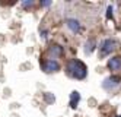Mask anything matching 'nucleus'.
Here are the masks:
<instances>
[{"mask_svg":"<svg viewBox=\"0 0 121 117\" xmlns=\"http://www.w3.org/2000/svg\"><path fill=\"white\" fill-rule=\"evenodd\" d=\"M66 73L77 80H83L86 76H88V67L86 65L79 60V59H70L66 65Z\"/></svg>","mask_w":121,"mask_h":117,"instance_id":"1","label":"nucleus"},{"mask_svg":"<svg viewBox=\"0 0 121 117\" xmlns=\"http://www.w3.org/2000/svg\"><path fill=\"white\" fill-rule=\"evenodd\" d=\"M117 46H118V44H117V41L114 38H105V40H102L101 44H99V47H98L99 53H101V57L111 54V53L117 48Z\"/></svg>","mask_w":121,"mask_h":117,"instance_id":"2","label":"nucleus"},{"mask_svg":"<svg viewBox=\"0 0 121 117\" xmlns=\"http://www.w3.org/2000/svg\"><path fill=\"white\" fill-rule=\"evenodd\" d=\"M41 69L44 73L47 75H51V73H56V72L60 70V63L57 60H51V59H47L41 63Z\"/></svg>","mask_w":121,"mask_h":117,"instance_id":"3","label":"nucleus"},{"mask_svg":"<svg viewBox=\"0 0 121 117\" xmlns=\"http://www.w3.org/2000/svg\"><path fill=\"white\" fill-rule=\"evenodd\" d=\"M120 82H121V78L120 76L111 75V76H107L105 79L102 80L101 86H102V89H105V91H112L114 88H117L120 85Z\"/></svg>","mask_w":121,"mask_h":117,"instance_id":"4","label":"nucleus"},{"mask_svg":"<svg viewBox=\"0 0 121 117\" xmlns=\"http://www.w3.org/2000/svg\"><path fill=\"white\" fill-rule=\"evenodd\" d=\"M64 54V48L60 46V44H53L51 47H48L47 50V56L51 57V60H56L58 57H61Z\"/></svg>","mask_w":121,"mask_h":117,"instance_id":"5","label":"nucleus"},{"mask_svg":"<svg viewBox=\"0 0 121 117\" xmlns=\"http://www.w3.org/2000/svg\"><path fill=\"white\" fill-rule=\"evenodd\" d=\"M66 26H67V28L70 29L72 32H74V34L80 32V29H82V23H80V21L74 19V18H69V19H66Z\"/></svg>","mask_w":121,"mask_h":117,"instance_id":"6","label":"nucleus"},{"mask_svg":"<svg viewBox=\"0 0 121 117\" xmlns=\"http://www.w3.org/2000/svg\"><path fill=\"white\" fill-rule=\"evenodd\" d=\"M107 66H108V69H109L111 72L121 70V57H118V56H114V57L108 59Z\"/></svg>","mask_w":121,"mask_h":117,"instance_id":"7","label":"nucleus"},{"mask_svg":"<svg viewBox=\"0 0 121 117\" xmlns=\"http://www.w3.org/2000/svg\"><path fill=\"white\" fill-rule=\"evenodd\" d=\"M80 94L77 91H72L70 92V97H69V105H70V108L76 110L77 105H79V101H80Z\"/></svg>","mask_w":121,"mask_h":117,"instance_id":"8","label":"nucleus"},{"mask_svg":"<svg viewBox=\"0 0 121 117\" xmlns=\"http://www.w3.org/2000/svg\"><path fill=\"white\" fill-rule=\"evenodd\" d=\"M96 50V41H95L93 38H89L88 41L85 42V47H83V51L86 53V54H92V53Z\"/></svg>","mask_w":121,"mask_h":117,"instance_id":"9","label":"nucleus"},{"mask_svg":"<svg viewBox=\"0 0 121 117\" xmlns=\"http://www.w3.org/2000/svg\"><path fill=\"white\" fill-rule=\"evenodd\" d=\"M44 101H45L48 105L54 104V103H56V97H54V94H51V92H45V94H44Z\"/></svg>","mask_w":121,"mask_h":117,"instance_id":"10","label":"nucleus"},{"mask_svg":"<svg viewBox=\"0 0 121 117\" xmlns=\"http://www.w3.org/2000/svg\"><path fill=\"white\" fill-rule=\"evenodd\" d=\"M34 5H35V2H34V0H23V2H22V6H23L25 9H31Z\"/></svg>","mask_w":121,"mask_h":117,"instance_id":"11","label":"nucleus"},{"mask_svg":"<svg viewBox=\"0 0 121 117\" xmlns=\"http://www.w3.org/2000/svg\"><path fill=\"white\" fill-rule=\"evenodd\" d=\"M107 18L108 19H112V5H109L107 7Z\"/></svg>","mask_w":121,"mask_h":117,"instance_id":"12","label":"nucleus"},{"mask_svg":"<svg viewBox=\"0 0 121 117\" xmlns=\"http://www.w3.org/2000/svg\"><path fill=\"white\" fill-rule=\"evenodd\" d=\"M39 5H41L42 7H48V6H51V0H42Z\"/></svg>","mask_w":121,"mask_h":117,"instance_id":"13","label":"nucleus"},{"mask_svg":"<svg viewBox=\"0 0 121 117\" xmlns=\"http://www.w3.org/2000/svg\"><path fill=\"white\" fill-rule=\"evenodd\" d=\"M41 38H42V40H47V38H48V31L42 29V31H41Z\"/></svg>","mask_w":121,"mask_h":117,"instance_id":"14","label":"nucleus"},{"mask_svg":"<svg viewBox=\"0 0 121 117\" xmlns=\"http://www.w3.org/2000/svg\"><path fill=\"white\" fill-rule=\"evenodd\" d=\"M118 117H121V116H118Z\"/></svg>","mask_w":121,"mask_h":117,"instance_id":"15","label":"nucleus"}]
</instances>
